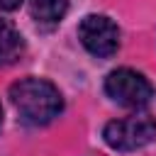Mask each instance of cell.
<instances>
[{
    "label": "cell",
    "mask_w": 156,
    "mask_h": 156,
    "mask_svg": "<svg viewBox=\"0 0 156 156\" xmlns=\"http://www.w3.org/2000/svg\"><path fill=\"white\" fill-rule=\"evenodd\" d=\"M80 44L98 58H110L119 49V29L105 15H88L78 24Z\"/></svg>",
    "instance_id": "cell-4"
},
{
    "label": "cell",
    "mask_w": 156,
    "mask_h": 156,
    "mask_svg": "<svg viewBox=\"0 0 156 156\" xmlns=\"http://www.w3.org/2000/svg\"><path fill=\"white\" fill-rule=\"evenodd\" d=\"M10 98L12 105L17 107L20 117L27 124H46L51 122L61 107V93L54 83L44 80V78H22L10 88Z\"/></svg>",
    "instance_id": "cell-1"
},
{
    "label": "cell",
    "mask_w": 156,
    "mask_h": 156,
    "mask_svg": "<svg viewBox=\"0 0 156 156\" xmlns=\"http://www.w3.org/2000/svg\"><path fill=\"white\" fill-rule=\"evenodd\" d=\"M29 12L37 22L54 24V22L63 20V15L68 12V0H32Z\"/></svg>",
    "instance_id": "cell-6"
},
{
    "label": "cell",
    "mask_w": 156,
    "mask_h": 156,
    "mask_svg": "<svg viewBox=\"0 0 156 156\" xmlns=\"http://www.w3.org/2000/svg\"><path fill=\"white\" fill-rule=\"evenodd\" d=\"M24 54V39L10 20H0V68L12 66Z\"/></svg>",
    "instance_id": "cell-5"
},
{
    "label": "cell",
    "mask_w": 156,
    "mask_h": 156,
    "mask_svg": "<svg viewBox=\"0 0 156 156\" xmlns=\"http://www.w3.org/2000/svg\"><path fill=\"white\" fill-rule=\"evenodd\" d=\"M22 0H0V10H17Z\"/></svg>",
    "instance_id": "cell-7"
},
{
    "label": "cell",
    "mask_w": 156,
    "mask_h": 156,
    "mask_svg": "<svg viewBox=\"0 0 156 156\" xmlns=\"http://www.w3.org/2000/svg\"><path fill=\"white\" fill-rule=\"evenodd\" d=\"M105 93L122 107H144L149 105V100L154 98V88L151 83L132 71V68H117L105 78Z\"/></svg>",
    "instance_id": "cell-3"
},
{
    "label": "cell",
    "mask_w": 156,
    "mask_h": 156,
    "mask_svg": "<svg viewBox=\"0 0 156 156\" xmlns=\"http://www.w3.org/2000/svg\"><path fill=\"white\" fill-rule=\"evenodd\" d=\"M105 141L117 151H136L156 139V119L151 115H132L115 119L102 132Z\"/></svg>",
    "instance_id": "cell-2"
},
{
    "label": "cell",
    "mask_w": 156,
    "mask_h": 156,
    "mask_svg": "<svg viewBox=\"0 0 156 156\" xmlns=\"http://www.w3.org/2000/svg\"><path fill=\"white\" fill-rule=\"evenodd\" d=\"M0 124H2V110H0Z\"/></svg>",
    "instance_id": "cell-8"
}]
</instances>
